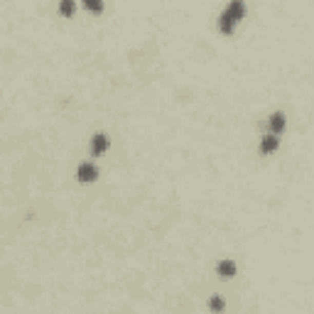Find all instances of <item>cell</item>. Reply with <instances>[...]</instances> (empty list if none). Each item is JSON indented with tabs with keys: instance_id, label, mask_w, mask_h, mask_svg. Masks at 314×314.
I'll use <instances>...</instances> for the list:
<instances>
[{
	"instance_id": "cell-1",
	"label": "cell",
	"mask_w": 314,
	"mask_h": 314,
	"mask_svg": "<svg viewBox=\"0 0 314 314\" xmlns=\"http://www.w3.org/2000/svg\"><path fill=\"white\" fill-rule=\"evenodd\" d=\"M243 12H246V5L241 3V0H233L224 12H221V20H219V27H221V32L231 34L233 32V27L238 25V20L243 17Z\"/></svg>"
},
{
	"instance_id": "cell-2",
	"label": "cell",
	"mask_w": 314,
	"mask_h": 314,
	"mask_svg": "<svg viewBox=\"0 0 314 314\" xmlns=\"http://www.w3.org/2000/svg\"><path fill=\"white\" fill-rule=\"evenodd\" d=\"M108 145H111V138H108L106 133H96L93 138H91V155L93 157L103 155V152L108 150Z\"/></svg>"
},
{
	"instance_id": "cell-3",
	"label": "cell",
	"mask_w": 314,
	"mask_h": 314,
	"mask_svg": "<svg viewBox=\"0 0 314 314\" xmlns=\"http://www.w3.org/2000/svg\"><path fill=\"white\" fill-rule=\"evenodd\" d=\"M76 180L78 182H96V180H99V167H96V165H91V162H84V165H78Z\"/></svg>"
},
{
	"instance_id": "cell-4",
	"label": "cell",
	"mask_w": 314,
	"mask_h": 314,
	"mask_svg": "<svg viewBox=\"0 0 314 314\" xmlns=\"http://www.w3.org/2000/svg\"><path fill=\"white\" fill-rule=\"evenodd\" d=\"M282 130H285V115H282V113H272V115H270V135L278 138Z\"/></svg>"
},
{
	"instance_id": "cell-5",
	"label": "cell",
	"mask_w": 314,
	"mask_h": 314,
	"mask_svg": "<svg viewBox=\"0 0 314 314\" xmlns=\"http://www.w3.org/2000/svg\"><path fill=\"white\" fill-rule=\"evenodd\" d=\"M216 272H219L224 280H231V278L235 275V263L233 260H221V263H219V268H216Z\"/></svg>"
},
{
	"instance_id": "cell-6",
	"label": "cell",
	"mask_w": 314,
	"mask_h": 314,
	"mask_svg": "<svg viewBox=\"0 0 314 314\" xmlns=\"http://www.w3.org/2000/svg\"><path fill=\"white\" fill-rule=\"evenodd\" d=\"M260 150H263L265 155H268V152H275V150H278V138H275V135H265L263 143H260Z\"/></svg>"
},
{
	"instance_id": "cell-7",
	"label": "cell",
	"mask_w": 314,
	"mask_h": 314,
	"mask_svg": "<svg viewBox=\"0 0 314 314\" xmlns=\"http://www.w3.org/2000/svg\"><path fill=\"white\" fill-rule=\"evenodd\" d=\"M224 307H226L224 297H219V295H213L211 300H209V309L211 312H224Z\"/></svg>"
},
{
	"instance_id": "cell-8",
	"label": "cell",
	"mask_w": 314,
	"mask_h": 314,
	"mask_svg": "<svg viewBox=\"0 0 314 314\" xmlns=\"http://www.w3.org/2000/svg\"><path fill=\"white\" fill-rule=\"evenodd\" d=\"M74 8H76V5H74L71 0H67V3H62V5H59V12H62V15H71Z\"/></svg>"
},
{
	"instance_id": "cell-9",
	"label": "cell",
	"mask_w": 314,
	"mask_h": 314,
	"mask_svg": "<svg viewBox=\"0 0 314 314\" xmlns=\"http://www.w3.org/2000/svg\"><path fill=\"white\" fill-rule=\"evenodd\" d=\"M86 8L91 12H101L103 10V3H96V0H86Z\"/></svg>"
}]
</instances>
